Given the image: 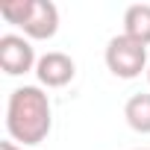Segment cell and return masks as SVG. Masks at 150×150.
Listing matches in <instances>:
<instances>
[{"instance_id":"cell-1","label":"cell","mask_w":150,"mask_h":150,"mask_svg":"<svg viewBox=\"0 0 150 150\" xmlns=\"http://www.w3.org/2000/svg\"><path fill=\"white\" fill-rule=\"evenodd\" d=\"M53 127L50 97L38 86H21L9 94L6 103V132L12 141H21L24 147L41 144Z\"/></svg>"},{"instance_id":"cell-2","label":"cell","mask_w":150,"mask_h":150,"mask_svg":"<svg viewBox=\"0 0 150 150\" xmlns=\"http://www.w3.org/2000/svg\"><path fill=\"white\" fill-rule=\"evenodd\" d=\"M0 15L38 41L53 38L59 30V9L50 0H6L0 3Z\"/></svg>"},{"instance_id":"cell-3","label":"cell","mask_w":150,"mask_h":150,"mask_svg":"<svg viewBox=\"0 0 150 150\" xmlns=\"http://www.w3.org/2000/svg\"><path fill=\"white\" fill-rule=\"evenodd\" d=\"M103 59H106V68L115 74V77H121V80H135L138 74L147 71V65H150L147 62V47L141 41L124 35V33L109 38Z\"/></svg>"},{"instance_id":"cell-4","label":"cell","mask_w":150,"mask_h":150,"mask_svg":"<svg viewBox=\"0 0 150 150\" xmlns=\"http://www.w3.org/2000/svg\"><path fill=\"white\" fill-rule=\"evenodd\" d=\"M35 65H38L35 50H33V44L24 35H15V33L0 35V68H3L9 77H21V74L33 71Z\"/></svg>"},{"instance_id":"cell-5","label":"cell","mask_w":150,"mask_h":150,"mask_svg":"<svg viewBox=\"0 0 150 150\" xmlns=\"http://www.w3.org/2000/svg\"><path fill=\"white\" fill-rule=\"evenodd\" d=\"M74 74H77V65L74 59L62 50H50L44 56H38V65H35V77L41 86L47 88H62L74 80Z\"/></svg>"},{"instance_id":"cell-6","label":"cell","mask_w":150,"mask_h":150,"mask_svg":"<svg viewBox=\"0 0 150 150\" xmlns=\"http://www.w3.org/2000/svg\"><path fill=\"white\" fill-rule=\"evenodd\" d=\"M124 35L141 41L144 47L150 44V3H132L124 12Z\"/></svg>"},{"instance_id":"cell-7","label":"cell","mask_w":150,"mask_h":150,"mask_svg":"<svg viewBox=\"0 0 150 150\" xmlns=\"http://www.w3.org/2000/svg\"><path fill=\"white\" fill-rule=\"evenodd\" d=\"M124 118H127V124H129L135 132L150 135V91L132 94V97L124 103Z\"/></svg>"},{"instance_id":"cell-8","label":"cell","mask_w":150,"mask_h":150,"mask_svg":"<svg viewBox=\"0 0 150 150\" xmlns=\"http://www.w3.org/2000/svg\"><path fill=\"white\" fill-rule=\"evenodd\" d=\"M0 150H24V147H18L15 141H0Z\"/></svg>"},{"instance_id":"cell-9","label":"cell","mask_w":150,"mask_h":150,"mask_svg":"<svg viewBox=\"0 0 150 150\" xmlns=\"http://www.w3.org/2000/svg\"><path fill=\"white\" fill-rule=\"evenodd\" d=\"M147 83H150V65H147Z\"/></svg>"},{"instance_id":"cell-10","label":"cell","mask_w":150,"mask_h":150,"mask_svg":"<svg viewBox=\"0 0 150 150\" xmlns=\"http://www.w3.org/2000/svg\"><path fill=\"white\" fill-rule=\"evenodd\" d=\"M135 150H150V147H135Z\"/></svg>"}]
</instances>
